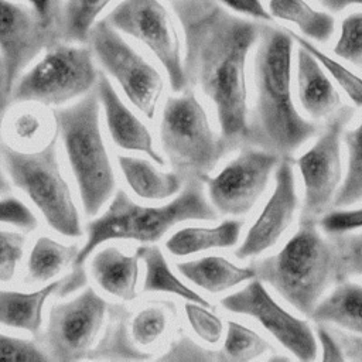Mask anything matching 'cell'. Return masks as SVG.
Masks as SVG:
<instances>
[{"label": "cell", "instance_id": "cell-32", "mask_svg": "<svg viewBox=\"0 0 362 362\" xmlns=\"http://www.w3.org/2000/svg\"><path fill=\"white\" fill-rule=\"evenodd\" d=\"M290 34L293 35L294 41L308 49L324 66V69L329 74V76L339 85V88L344 90V93L348 96V99L356 106L362 107V78L358 76L355 72H352L349 68L344 66L339 61L329 57L324 51H321L317 45H314L311 41H308L305 37H301L290 30Z\"/></svg>", "mask_w": 362, "mask_h": 362}, {"label": "cell", "instance_id": "cell-47", "mask_svg": "<svg viewBox=\"0 0 362 362\" xmlns=\"http://www.w3.org/2000/svg\"><path fill=\"white\" fill-rule=\"evenodd\" d=\"M171 1H174V0H171Z\"/></svg>", "mask_w": 362, "mask_h": 362}, {"label": "cell", "instance_id": "cell-14", "mask_svg": "<svg viewBox=\"0 0 362 362\" xmlns=\"http://www.w3.org/2000/svg\"><path fill=\"white\" fill-rule=\"evenodd\" d=\"M280 157L253 146H243L216 175L204 177L209 201L221 215L247 214L267 188Z\"/></svg>", "mask_w": 362, "mask_h": 362}, {"label": "cell", "instance_id": "cell-7", "mask_svg": "<svg viewBox=\"0 0 362 362\" xmlns=\"http://www.w3.org/2000/svg\"><path fill=\"white\" fill-rule=\"evenodd\" d=\"M160 143L170 165L184 180L202 181L225 157L219 136L192 89L165 100L160 122Z\"/></svg>", "mask_w": 362, "mask_h": 362}, {"label": "cell", "instance_id": "cell-9", "mask_svg": "<svg viewBox=\"0 0 362 362\" xmlns=\"http://www.w3.org/2000/svg\"><path fill=\"white\" fill-rule=\"evenodd\" d=\"M352 115L351 107L341 106L328 117L315 143L296 160L304 187L300 222H318L334 206L335 195L344 180L341 141Z\"/></svg>", "mask_w": 362, "mask_h": 362}, {"label": "cell", "instance_id": "cell-23", "mask_svg": "<svg viewBox=\"0 0 362 362\" xmlns=\"http://www.w3.org/2000/svg\"><path fill=\"white\" fill-rule=\"evenodd\" d=\"M117 163L127 185L140 198L165 199L185 185V180L177 171H160L146 158L119 156Z\"/></svg>", "mask_w": 362, "mask_h": 362}, {"label": "cell", "instance_id": "cell-17", "mask_svg": "<svg viewBox=\"0 0 362 362\" xmlns=\"http://www.w3.org/2000/svg\"><path fill=\"white\" fill-rule=\"evenodd\" d=\"M86 284L83 266L74 267L65 277L52 281L38 290L24 293L16 290H1L0 293V321L4 327L28 331L40 337L42 327V310L51 296H68Z\"/></svg>", "mask_w": 362, "mask_h": 362}, {"label": "cell", "instance_id": "cell-12", "mask_svg": "<svg viewBox=\"0 0 362 362\" xmlns=\"http://www.w3.org/2000/svg\"><path fill=\"white\" fill-rule=\"evenodd\" d=\"M106 21L153 52L165 69L174 92L187 89L180 38L167 8L158 0H123L109 13Z\"/></svg>", "mask_w": 362, "mask_h": 362}, {"label": "cell", "instance_id": "cell-38", "mask_svg": "<svg viewBox=\"0 0 362 362\" xmlns=\"http://www.w3.org/2000/svg\"><path fill=\"white\" fill-rule=\"evenodd\" d=\"M25 238L23 233L13 230L0 232V279L3 283L10 281L24 255Z\"/></svg>", "mask_w": 362, "mask_h": 362}, {"label": "cell", "instance_id": "cell-35", "mask_svg": "<svg viewBox=\"0 0 362 362\" xmlns=\"http://www.w3.org/2000/svg\"><path fill=\"white\" fill-rule=\"evenodd\" d=\"M335 240L339 260V281L352 276H362V232L331 235Z\"/></svg>", "mask_w": 362, "mask_h": 362}, {"label": "cell", "instance_id": "cell-22", "mask_svg": "<svg viewBox=\"0 0 362 362\" xmlns=\"http://www.w3.org/2000/svg\"><path fill=\"white\" fill-rule=\"evenodd\" d=\"M310 318L362 335V284L348 279L335 283L331 293L317 304Z\"/></svg>", "mask_w": 362, "mask_h": 362}, {"label": "cell", "instance_id": "cell-6", "mask_svg": "<svg viewBox=\"0 0 362 362\" xmlns=\"http://www.w3.org/2000/svg\"><path fill=\"white\" fill-rule=\"evenodd\" d=\"M58 134L35 151H21L4 141L0 153L10 184L28 195L48 226L66 238L82 236V225L57 151Z\"/></svg>", "mask_w": 362, "mask_h": 362}, {"label": "cell", "instance_id": "cell-40", "mask_svg": "<svg viewBox=\"0 0 362 362\" xmlns=\"http://www.w3.org/2000/svg\"><path fill=\"white\" fill-rule=\"evenodd\" d=\"M318 225L327 235H341L362 229V206L328 211L320 218Z\"/></svg>", "mask_w": 362, "mask_h": 362}, {"label": "cell", "instance_id": "cell-8", "mask_svg": "<svg viewBox=\"0 0 362 362\" xmlns=\"http://www.w3.org/2000/svg\"><path fill=\"white\" fill-rule=\"evenodd\" d=\"M98 78L90 47L62 41L48 48L45 55L18 78L1 110L4 113L8 106L27 102L45 106L66 103L90 92Z\"/></svg>", "mask_w": 362, "mask_h": 362}, {"label": "cell", "instance_id": "cell-45", "mask_svg": "<svg viewBox=\"0 0 362 362\" xmlns=\"http://www.w3.org/2000/svg\"><path fill=\"white\" fill-rule=\"evenodd\" d=\"M30 3L34 13L44 21L61 23L62 6L59 0H25Z\"/></svg>", "mask_w": 362, "mask_h": 362}, {"label": "cell", "instance_id": "cell-25", "mask_svg": "<svg viewBox=\"0 0 362 362\" xmlns=\"http://www.w3.org/2000/svg\"><path fill=\"white\" fill-rule=\"evenodd\" d=\"M129 321L130 313L124 305L110 304L105 331L90 351L88 359H150L151 355L137 346Z\"/></svg>", "mask_w": 362, "mask_h": 362}, {"label": "cell", "instance_id": "cell-46", "mask_svg": "<svg viewBox=\"0 0 362 362\" xmlns=\"http://www.w3.org/2000/svg\"><path fill=\"white\" fill-rule=\"evenodd\" d=\"M320 3L332 13H339L351 6H362V0H320Z\"/></svg>", "mask_w": 362, "mask_h": 362}, {"label": "cell", "instance_id": "cell-5", "mask_svg": "<svg viewBox=\"0 0 362 362\" xmlns=\"http://www.w3.org/2000/svg\"><path fill=\"white\" fill-rule=\"evenodd\" d=\"M99 112L100 99L96 88L74 105L52 110L55 133L64 144L88 216H95L100 211L116 187L113 165L102 137Z\"/></svg>", "mask_w": 362, "mask_h": 362}, {"label": "cell", "instance_id": "cell-21", "mask_svg": "<svg viewBox=\"0 0 362 362\" xmlns=\"http://www.w3.org/2000/svg\"><path fill=\"white\" fill-rule=\"evenodd\" d=\"M177 270L199 288L216 294L236 287L256 277L253 266H236L222 256H205L195 260L180 262Z\"/></svg>", "mask_w": 362, "mask_h": 362}, {"label": "cell", "instance_id": "cell-26", "mask_svg": "<svg viewBox=\"0 0 362 362\" xmlns=\"http://www.w3.org/2000/svg\"><path fill=\"white\" fill-rule=\"evenodd\" d=\"M136 255L144 263L146 274L143 281V293H167L174 294L185 301H192L211 307L209 301L201 294L185 286L170 269L161 249L153 245H143L136 249Z\"/></svg>", "mask_w": 362, "mask_h": 362}, {"label": "cell", "instance_id": "cell-20", "mask_svg": "<svg viewBox=\"0 0 362 362\" xmlns=\"http://www.w3.org/2000/svg\"><path fill=\"white\" fill-rule=\"evenodd\" d=\"M139 260L136 253L126 255L116 246H107L92 257L90 274L107 294L123 301H133L137 297Z\"/></svg>", "mask_w": 362, "mask_h": 362}, {"label": "cell", "instance_id": "cell-2", "mask_svg": "<svg viewBox=\"0 0 362 362\" xmlns=\"http://www.w3.org/2000/svg\"><path fill=\"white\" fill-rule=\"evenodd\" d=\"M293 41L290 30L264 24L253 64L256 98L245 146L280 158H291L318 133V126L300 115L291 96Z\"/></svg>", "mask_w": 362, "mask_h": 362}, {"label": "cell", "instance_id": "cell-16", "mask_svg": "<svg viewBox=\"0 0 362 362\" xmlns=\"http://www.w3.org/2000/svg\"><path fill=\"white\" fill-rule=\"evenodd\" d=\"M297 206L293 160L281 158L274 171V189L243 242L235 250V256L245 260L273 247L291 225Z\"/></svg>", "mask_w": 362, "mask_h": 362}, {"label": "cell", "instance_id": "cell-43", "mask_svg": "<svg viewBox=\"0 0 362 362\" xmlns=\"http://www.w3.org/2000/svg\"><path fill=\"white\" fill-rule=\"evenodd\" d=\"M219 3L225 4L233 11L242 13L247 17H253L259 21H272V14L269 10L264 8V6L260 3V0H218Z\"/></svg>", "mask_w": 362, "mask_h": 362}, {"label": "cell", "instance_id": "cell-34", "mask_svg": "<svg viewBox=\"0 0 362 362\" xmlns=\"http://www.w3.org/2000/svg\"><path fill=\"white\" fill-rule=\"evenodd\" d=\"M334 54L362 68V11H354L341 21Z\"/></svg>", "mask_w": 362, "mask_h": 362}, {"label": "cell", "instance_id": "cell-28", "mask_svg": "<svg viewBox=\"0 0 362 362\" xmlns=\"http://www.w3.org/2000/svg\"><path fill=\"white\" fill-rule=\"evenodd\" d=\"M79 249L76 245H62L49 236H40L27 260L25 280L28 284L51 280L75 263Z\"/></svg>", "mask_w": 362, "mask_h": 362}, {"label": "cell", "instance_id": "cell-37", "mask_svg": "<svg viewBox=\"0 0 362 362\" xmlns=\"http://www.w3.org/2000/svg\"><path fill=\"white\" fill-rule=\"evenodd\" d=\"M0 361L3 362H44L51 361L45 348L37 342L1 334L0 335Z\"/></svg>", "mask_w": 362, "mask_h": 362}, {"label": "cell", "instance_id": "cell-27", "mask_svg": "<svg viewBox=\"0 0 362 362\" xmlns=\"http://www.w3.org/2000/svg\"><path fill=\"white\" fill-rule=\"evenodd\" d=\"M272 17L288 21L308 38L317 42H327L335 31L332 14L311 7L305 0H270Z\"/></svg>", "mask_w": 362, "mask_h": 362}, {"label": "cell", "instance_id": "cell-39", "mask_svg": "<svg viewBox=\"0 0 362 362\" xmlns=\"http://www.w3.org/2000/svg\"><path fill=\"white\" fill-rule=\"evenodd\" d=\"M157 359L160 361H223V356L219 351H212L204 348L194 342L187 335L181 334L175 338L167 351L160 355Z\"/></svg>", "mask_w": 362, "mask_h": 362}, {"label": "cell", "instance_id": "cell-29", "mask_svg": "<svg viewBox=\"0 0 362 362\" xmlns=\"http://www.w3.org/2000/svg\"><path fill=\"white\" fill-rule=\"evenodd\" d=\"M346 173L335 195L334 206L345 208L362 202V120L352 129H345Z\"/></svg>", "mask_w": 362, "mask_h": 362}, {"label": "cell", "instance_id": "cell-31", "mask_svg": "<svg viewBox=\"0 0 362 362\" xmlns=\"http://www.w3.org/2000/svg\"><path fill=\"white\" fill-rule=\"evenodd\" d=\"M270 349H273V346L253 329L236 321L228 322L226 338L221 349L223 361H252L269 352Z\"/></svg>", "mask_w": 362, "mask_h": 362}, {"label": "cell", "instance_id": "cell-44", "mask_svg": "<svg viewBox=\"0 0 362 362\" xmlns=\"http://www.w3.org/2000/svg\"><path fill=\"white\" fill-rule=\"evenodd\" d=\"M13 129L17 137L23 140H31L40 133L41 120L34 113H23L14 120Z\"/></svg>", "mask_w": 362, "mask_h": 362}, {"label": "cell", "instance_id": "cell-30", "mask_svg": "<svg viewBox=\"0 0 362 362\" xmlns=\"http://www.w3.org/2000/svg\"><path fill=\"white\" fill-rule=\"evenodd\" d=\"M113 0H66L62 7L61 25L65 42H89L99 14Z\"/></svg>", "mask_w": 362, "mask_h": 362}, {"label": "cell", "instance_id": "cell-13", "mask_svg": "<svg viewBox=\"0 0 362 362\" xmlns=\"http://www.w3.org/2000/svg\"><path fill=\"white\" fill-rule=\"evenodd\" d=\"M64 41L61 23L41 20L23 4L0 0L1 105L27 65L41 52Z\"/></svg>", "mask_w": 362, "mask_h": 362}, {"label": "cell", "instance_id": "cell-11", "mask_svg": "<svg viewBox=\"0 0 362 362\" xmlns=\"http://www.w3.org/2000/svg\"><path fill=\"white\" fill-rule=\"evenodd\" d=\"M109 303L92 287L51 307L47 328L38 338L51 361L88 359L107 318Z\"/></svg>", "mask_w": 362, "mask_h": 362}, {"label": "cell", "instance_id": "cell-18", "mask_svg": "<svg viewBox=\"0 0 362 362\" xmlns=\"http://www.w3.org/2000/svg\"><path fill=\"white\" fill-rule=\"evenodd\" d=\"M96 92L105 110L106 126L112 140L117 147L130 151H140L158 165H164V158L156 150L153 137L147 126L124 105L119 98L109 78L99 72Z\"/></svg>", "mask_w": 362, "mask_h": 362}, {"label": "cell", "instance_id": "cell-10", "mask_svg": "<svg viewBox=\"0 0 362 362\" xmlns=\"http://www.w3.org/2000/svg\"><path fill=\"white\" fill-rule=\"evenodd\" d=\"M89 45L100 65L117 81L127 99L147 119H154L164 88L160 72L106 20L92 28Z\"/></svg>", "mask_w": 362, "mask_h": 362}, {"label": "cell", "instance_id": "cell-42", "mask_svg": "<svg viewBox=\"0 0 362 362\" xmlns=\"http://www.w3.org/2000/svg\"><path fill=\"white\" fill-rule=\"evenodd\" d=\"M315 335L321 345L322 361H345L346 359L342 344L334 337V334L325 327V324L317 322Z\"/></svg>", "mask_w": 362, "mask_h": 362}, {"label": "cell", "instance_id": "cell-41", "mask_svg": "<svg viewBox=\"0 0 362 362\" xmlns=\"http://www.w3.org/2000/svg\"><path fill=\"white\" fill-rule=\"evenodd\" d=\"M1 222L13 225L23 232H33L37 229V218L31 209L21 202L18 198L11 195H4L0 202Z\"/></svg>", "mask_w": 362, "mask_h": 362}, {"label": "cell", "instance_id": "cell-1", "mask_svg": "<svg viewBox=\"0 0 362 362\" xmlns=\"http://www.w3.org/2000/svg\"><path fill=\"white\" fill-rule=\"evenodd\" d=\"M185 38L184 71L214 103L223 154L246 144L249 112L246 61L264 24L238 17L215 0H174Z\"/></svg>", "mask_w": 362, "mask_h": 362}, {"label": "cell", "instance_id": "cell-33", "mask_svg": "<svg viewBox=\"0 0 362 362\" xmlns=\"http://www.w3.org/2000/svg\"><path fill=\"white\" fill-rule=\"evenodd\" d=\"M168 310L170 307L157 303L144 307L134 315L130 329L137 345L150 346L163 337L168 325Z\"/></svg>", "mask_w": 362, "mask_h": 362}, {"label": "cell", "instance_id": "cell-24", "mask_svg": "<svg viewBox=\"0 0 362 362\" xmlns=\"http://www.w3.org/2000/svg\"><path fill=\"white\" fill-rule=\"evenodd\" d=\"M243 222L239 219H225L216 226H189L173 233L165 247L173 256L184 257L194 253L235 246L239 240Z\"/></svg>", "mask_w": 362, "mask_h": 362}, {"label": "cell", "instance_id": "cell-19", "mask_svg": "<svg viewBox=\"0 0 362 362\" xmlns=\"http://www.w3.org/2000/svg\"><path fill=\"white\" fill-rule=\"evenodd\" d=\"M297 96L304 112L314 120L331 117L341 109V95L321 62L304 47L297 49Z\"/></svg>", "mask_w": 362, "mask_h": 362}, {"label": "cell", "instance_id": "cell-4", "mask_svg": "<svg viewBox=\"0 0 362 362\" xmlns=\"http://www.w3.org/2000/svg\"><path fill=\"white\" fill-rule=\"evenodd\" d=\"M202 184L199 180L187 181L174 199L157 206L134 202L123 189H117L105 212L86 225V240L72 266H83L90 253L107 240L156 243L177 223L215 221L218 211L205 198Z\"/></svg>", "mask_w": 362, "mask_h": 362}, {"label": "cell", "instance_id": "cell-3", "mask_svg": "<svg viewBox=\"0 0 362 362\" xmlns=\"http://www.w3.org/2000/svg\"><path fill=\"white\" fill-rule=\"evenodd\" d=\"M318 226V222H300L277 253L250 263L257 279L305 317H311L327 288L339 281L335 240Z\"/></svg>", "mask_w": 362, "mask_h": 362}, {"label": "cell", "instance_id": "cell-36", "mask_svg": "<svg viewBox=\"0 0 362 362\" xmlns=\"http://www.w3.org/2000/svg\"><path fill=\"white\" fill-rule=\"evenodd\" d=\"M208 308L209 307H205L202 304L188 301L184 310L194 332L208 344H218L222 337L223 324L221 318L216 314L211 313Z\"/></svg>", "mask_w": 362, "mask_h": 362}, {"label": "cell", "instance_id": "cell-15", "mask_svg": "<svg viewBox=\"0 0 362 362\" xmlns=\"http://www.w3.org/2000/svg\"><path fill=\"white\" fill-rule=\"evenodd\" d=\"M219 303L229 313L255 318L297 359L314 361L317 358L318 339L308 321L284 310L260 279L249 280L245 287L221 298Z\"/></svg>", "mask_w": 362, "mask_h": 362}]
</instances>
